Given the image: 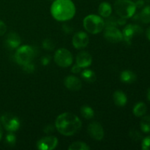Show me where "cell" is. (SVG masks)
<instances>
[{
    "mask_svg": "<svg viewBox=\"0 0 150 150\" xmlns=\"http://www.w3.org/2000/svg\"><path fill=\"white\" fill-rule=\"evenodd\" d=\"M81 122L79 117L72 113L60 114L56 120L55 127L59 133L66 136H73L81 127Z\"/></svg>",
    "mask_w": 150,
    "mask_h": 150,
    "instance_id": "6da1fadb",
    "label": "cell"
},
{
    "mask_svg": "<svg viewBox=\"0 0 150 150\" xmlns=\"http://www.w3.org/2000/svg\"><path fill=\"white\" fill-rule=\"evenodd\" d=\"M53 17L59 21H67L76 14V7L71 0H55L51 7Z\"/></svg>",
    "mask_w": 150,
    "mask_h": 150,
    "instance_id": "7a4b0ae2",
    "label": "cell"
},
{
    "mask_svg": "<svg viewBox=\"0 0 150 150\" xmlns=\"http://www.w3.org/2000/svg\"><path fill=\"white\" fill-rule=\"evenodd\" d=\"M83 25L86 32L92 35H97L104 29L105 22L99 16L92 14L89 15L83 19Z\"/></svg>",
    "mask_w": 150,
    "mask_h": 150,
    "instance_id": "3957f363",
    "label": "cell"
},
{
    "mask_svg": "<svg viewBox=\"0 0 150 150\" xmlns=\"http://www.w3.org/2000/svg\"><path fill=\"white\" fill-rule=\"evenodd\" d=\"M114 9L120 17L127 19L134 16L136 6L130 0H117L114 3Z\"/></svg>",
    "mask_w": 150,
    "mask_h": 150,
    "instance_id": "277c9868",
    "label": "cell"
},
{
    "mask_svg": "<svg viewBox=\"0 0 150 150\" xmlns=\"http://www.w3.org/2000/svg\"><path fill=\"white\" fill-rule=\"evenodd\" d=\"M35 56V51L32 47L29 45H23L18 48L15 54L16 62L20 65H25V64L30 63L33 59Z\"/></svg>",
    "mask_w": 150,
    "mask_h": 150,
    "instance_id": "5b68a950",
    "label": "cell"
},
{
    "mask_svg": "<svg viewBox=\"0 0 150 150\" xmlns=\"http://www.w3.org/2000/svg\"><path fill=\"white\" fill-rule=\"evenodd\" d=\"M72 54L66 48H59L54 54V61L61 67H68L73 63Z\"/></svg>",
    "mask_w": 150,
    "mask_h": 150,
    "instance_id": "8992f818",
    "label": "cell"
},
{
    "mask_svg": "<svg viewBox=\"0 0 150 150\" xmlns=\"http://www.w3.org/2000/svg\"><path fill=\"white\" fill-rule=\"evenodd\" d=\"M0 120L4 128L9 132H16L20 127V120L13 114H4L1 116Z\"/></svg>",
    "mask_w": 150,
    "mask_h": 150,
    "instance_id": "52a82bcc",
    "label": "cell"
},
{
    "mask_svg": "<svg viewBox=\"0 0 150 150\" xmlns=\"http://www.w3.org/2000/svg\"><path fill=\"white\" fill-rule=\"evenodd\" d=\"M143 32V29L139 25L136 24H128L124 28L122 31L123 40L125 42L130 43L133 38L136 36H139Z\"/></svg>",
    "mask_w": 150,
    "mask_h": 150,
    "instance_id": "ba28073f",
    "label": "cell"
},
{
    "mask_svg": "<svg viewBox=\"0 0 150 150\" xmlns=\"http://www.w3.org/2000/svg\"><path fill=\"white\" fill-rule=\"evenodd\" d=\"M104 37L107 41L111 43H117L123 40L122 33L115 26H106Z\"/></svg>",
    "mask_w": 150,
    "mask_h": 150,
    "instance_id": "9c48e42d",
    "label": "cell"
},
{
    "mask_svg": "<svg viewBox=\"0 0 150 150\" xmlns=\"http://www.w3.org/2000/svg\"><path fill=\"white\" fill-rule=\"evenodd\" d=\"M58 144V139L55 136H46L38 141L37 146L40 150H53Z\"/></svg>",
    "mask_w": 150,
    "mask_h": 150,
    "instance_id": "30bf717a",
    "label": "cell"
},
{
    "mask_svg": "<svg viewBox=\"0 0 150 150\" xmlns=\"http://www.w3.org/2000/svg\"><path fill=\"white\" fill-rule=\"evenodd\" d=\"M88 133L93 139L100 141L104 137V130L102 125L99 122H92L88 126Z\"/></svg>",
    "mask_w": 150,
    "mask_h": 150,
    "instance_id": "8fae6325",
    "label": "cell"
},
{
    "mask_svg": "<svg viewBox=\"0 0 150 150\" xmlns=\"http://www.w3.org/2000/svg\"><path fill=\"white\" fill-rule=\"evenodd\" d=\"M73 45L77 49H81L88 45L89 42V36L83 32H79L73 35Z\"/></svg>",
    "mask_w": 150,
    "mask_h": 150,
    "instance_id": "7c38bea8",
    "label": "cell"
},
{
    "mask_svg": "<svg viewBox=\"0 0 150 150\" xmlns=\"http://www.w3.org/2000/svg\"><path fill=\"white\" fill-rule=\"evenodd\" d=\"M64 84L67 89L70 91H79L81 89V81L80 79L73 76H69L65 78Z\"/></svg>",
    "mask_w": 150,
    "mask_h": 150,
    "instance_id": "4fadbf2b",
    "label": "cell"
},
{
    "mask_svg": "<svg viewBox=\"0 0 150 150\" xmlns=\"http://www.w3.org/2000/svg\"><path fill=\"white\" fill-rule=\"evenodd\" d=\"M92 56L86 51H81L76 57V64L81 68L88 67L92 64Z\"/></svg>",
    "mask_w": 150,
    "mask_h": 150,
    "instance_id": "5bb4252c",
    "label": "cell"
},
{
    "mask_svg": "<svg viewBox=\"0 0 150 150\" xmlns=\"http://www.w3.org/2000/svg\"><path fill=\"white\" fill-rule=\"evenodd\" d=\"M21 40L20 36L16 32L9 33L5 40V43L7 46L12 49L18 48L21 45Z\"/></svg>",
    "mask_w": 150,
    "mask_h": 150,
    "instance_id": "9a60e30c",
    "label": "cell"
},
{
    "mask_svg": "<svg viewBox=\"0 0 150 150\" xmlns=\"http://www.w3.org/2000/svg\"><path fill=\"white\" fill-rule=\"evenodd\" d=\"M113 100H114V102L115 103V105L120 107L125 105L127 102V98L126 95L122 91L120 90L116 91L114 92V95H113Z\"/></svg>",
    "mask_w": 150,
    "mask_h": 150,
    "instance_id": "2e32d148",
    "label": "cell"
},
{
    "mask_svg": "<svg viewBox=\"0 0 150 150\" xmlns=\"http://www.w3.org/2000/svg\"><path fill=\"white\" fill-rule=\"evenodd\" d=\"M137 76L133 72L130 70H124L120 74V80L126 83H132L135 82Z\"/></svg>",
    "mask_w": 150,
    "mask_h": 150,
    "instance_id": "e0dca14e",
    "label": "cell"
},
{
    "mask_svg": "<svg viewBox=\"0 0 150 150\" xmlns=\"http://www.w3.org/2000/svg\"><path fill=\"white\" fill-rule=\"evenodd\" d=\"M98 12H99L100 16L102 17L108 18L111 16L112 13V7L108 2L103 1L98 7Z\"/></svg>",
    "mask_w": 150,
    "mask_h": 150,
    "instance_id": "ac0fdd59",
    "label": "cell"
},
{
    "mask_svg": "<svg viewBox=\"0 0 150 150\" xmlns=\"http://www.w3.org/2000/svg\"><path fill=\"white\" fill-rule=\"evenodd\" d=\"M136 18L144 23H150V5L144 7L140 13L136 16Z\"/></svg>",
    "mask_w": 150,
    "mask_h": 150,
    "instance_id": "d6986e66",
    "label": "cell"
},
{
    "mask_svg": "<svg viewBox=\"0 0 150 150\" xmlns=\"http://www.w3.org/2000/svg\"><path fill=\"white\" fill-rule=\"evenodd\" d=\"M133 114L137 117H143L146 112V105L143 102H139L136 104L133 110Z\"/></svg>",
    "mask_w": 150,
    "mask_h": 150,
    "instance_id": "ffe728a7",
    "label": "cell"
},
{
    "mask_svg": "<svg viewBox=\"0 0 150 150\" xmlns=\"http://www.w3.org/2000/svg\"><path fill=\"white\" fill-rule=\"evenodd\" d=\"M81 77L83 80L86 81V82H89V83H93V82L96 81L97 79L95 72L91 70H89V69L84 70L82 72Z\"/></svg>",
    "mask_w": 150,
    "mask_h": 150,
    "instance_id": "44dd1931",
    "label": "cell"
},
{
    "mask_svg": "<svg viewBox=\"0 0 150 150\" xmlns=\"http://www.w3.org/2000/svg\"><path fill=\"white\" fill-rule=\"evenodd\" d=\"M81 114L83 118L86 119V120H90V119L93 118L94 117V111L91 107L88 106V105H83L81 108L80 110Z\"/></svg>",
    "mask_w": 150,
    "mask_h": 150,
    "instance_id": "7402d4cb",
    "label": "cell"
},
{
    "mask_svg": "<svg viewBox=\"0 0 150 150\" xmlns=\"http://www.w3.org/2000/svg\"><path fill=\"white\" fill-rule=\"evenodd\" d=\"M140 127L144 133H150V116H144V117H143V118L141 120Z\"/></svg>",
    "mask_w": 150,
    "mask_h": 150,
    "instance_id": "603a6c76",
    "label": "cell"
},
{
    "mask_svg": "<svg viewBox=\"0 0 150 150\" xmlns=\"http://www.w3.org/2000/svg\"><path fill=\"white\" fill-rule=\"evenodd\" d=\"M69 150H89L90 147L86 144L81 142H76L71 144L68 147Z\"/></svg>",
    "mask_w": 150,
    "mask_h": 150,
    "instance_id": "cb8c5ba5",
    "label": "cell"
},
{
    "mask_svg": "<svg viewBox=\"0 0 150 150\" xmlns=\"http://www.w3.org/2000/svg\"><path fill=\"white\" fill-rule=\"evenodd\" d=\"M5 142L10 146H13L16 144V136L13 133V132H10V133H7L5 138Z\"/></svg>",
    "mask_w": 150,
    "mask_h": 150,
    "instance_id": "d4e9b609",
    "label": "cell"
},
{
    "mask_svg": "<svg viewBox=\"0 0 150 150\" xmlns=\"http://www.w3.org/2000/svg\"><path fill=\"white\" fill-rule=\"evenodd\" d=\"M42 48L46 51H53L55 48V45L52 40L45 39L42 42Z\"/></svg>",
    "mask_w": 150,
    "mask_h": 150,
    "instance_id": "484cf974",
    "label": "cell"
},
{
    "mask_svg": "<svg viewBox=\"0 0 150 150\" xmlns=\"http://www.w3.org/2000/svg\"><path fill=\"white\" fill-rule=\"evenodd\" d=\"M130 137L131 138L133 141L137 142V141H139L142 139V136L137 130H136V129H132L130 131Z\"/></svg>",
    "mask_w": 150,
    "mask_h": 150,
    "instance_id": "4316f807",
    "label": "cell"
},
{
    "mask_svg": "<svg viewBox=\"0 0 150 150\" xmlns=\"http://www.w3.org/2000/svg\"><path fill=\"white\" fill-rule=\"evenodd\" d=\"M142 148L144 150H150V136H147L143 139Z\"/></svg>",
    "mask_w": 150,
    "mask_h": 150,
    "instance_id": "83f0119b",
    "label": "cell"
},
{
    "mask_svg": "<svg viewBox=\"0 0 150 150\" xmlns=\"http://www.w3.org/2000/svg\"><path fill=\"white\" fill-rule=\"evenodd\" d=\"M23 71L26 72V73H32L35 71V66H34L32 64H31V62H30V63H28V64H25V65H23Z\"/></svg>",
    "mask_w": 150,
    "mask_h": 150,
    "instance_id": "f1b7e54d",
    "label": "cell"
},
{
    "mask_svg": "<svg viewBox=\"0 0 150 150\" xmlns=\"http://www.w3.org/2000/svg\"><path fill=\"white\" fill-rule=\"evenodd\" d=\"M7 32V26L6 24L2 21L0 20V36H2Z\"/></svg>",
    "mask_w": 150,
    "mask_h": 150,
    "instance_id": "f546056e",
    "label": "cell"
},
{
    "mask_svg": "<svg viewBox=\"0 0 150 150\" xmlns=\"http://www.w3.org/2000/svg\"><path fill=\"white\" fill-rule=\"evenodd\" d=\"M50 61H51V57L50 56H43L42 58L41 59V63H42V65H47V64H49Z\"/></svg>",
    "mask_w": 150,
    "mask_h": 150,
    "instance_id": "4dcf8cb0",
    "label": "cell"
},
{
    "mask_svg": "<svg viewBox=\"0 0 150 150\" xmlns=\"http://www.w3.org/2000/svg\"><path fill=\"white\" fill-rule=\"evenodd\" d=\"M71 71H72V73H81V67L76 64V65H74L73 67H72Z\"/></svg>",
    "mask_w": 150,
    "mask_h": 150,
    "instance_id": "1f68e13d",
    "label": "cell"
},
{
    "mask_svg": "<svg viewBox=\"0 0 150 150\" xmlns=\"http://www.w3.org/2000/svg\"><path fill=\"white\" fill-rule=\"evenodd\" d=\"M44 131L45 132V133H51V132L54 131V126L53 125L47 126V127H45V129H44Z\"/></svg>",
    "mask_w": 150,
    "mask_h": 150,
    "instance_id": "d6a6232c",
    "label": "cell"
},
{
    "mask_svg": "<svg viewBox=\"0 0 150 150\" xmlns=\"http://www.w3.org/2000/svg\"><path fill=\"white\" fill-rule=\"evenodd\" d=\"M135 4H136V8H137V7L138 8H141V7H142V6H144V0H138Z\"/></svg>",
    "mask_w": 150,
    "mask_h": 150,
    "instance_id": "836d02e7",
    "label": "cell"
},
{
    "mask_svg": "<svg viewBox=\"0 0 150 150\" xmlns=\"http://www.w3.org/2000/svg\"><path fill=\"white\" fill-rule=\"evenodd\" d=\"M146 37H147L148 40H150V26L148 28L147 30H146Z\"/></svg>",
    "mask_w": 150,
    "mask_h": 150,
    "instance_id": "e575fe53",
    "label": "cell"
},
{
    "mask_svg": "<svg viewBox=\"0 0 150 150\" xmlns=\"http://www.w3.org/2000/svg\"><path fill=\"white\" fill-rule=\"evenodd\" d=\"M146 97H147V100L149 101H150V88L148 89L147 91V94H146Z\"/></svg>",
    "mask_w": 150,
    "mask_h": 150,
    "instance_id": "d590c367",
    "label": "cell"
},
{
    "mask_svg": "<svg viewBox=\"0 0 150 150\" xmlns=\"http://www.w3.org/2000/svg\"><path fill=\"white\" fill-rule=\"evenodd\" d=\"M3 136V131H2V128H1V125H0V141H1V138H2Z\"/></svg>",
    "mask_w": 150,
    "mask_h": 150,
    "instance_id": "8d00e7d4",
    "label": "cell"
},
{
    "mask_svg": "<svg viewBox=\"0 0 150 150\" xmlns=\"http://www.w3.org/2000/svg\"><path fill=\"white\" fill-rule=\"evenodd\" d=\"M145 1H147V2H149V1H150V0H145Z\"/></svg>",
    "mask_w": 150,
    "mask_h": 150,
    "instance_id": "74e56055",
    "label": "cell"
}]
</instances>
